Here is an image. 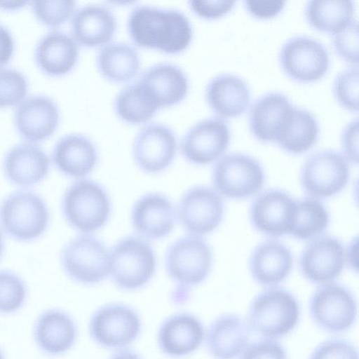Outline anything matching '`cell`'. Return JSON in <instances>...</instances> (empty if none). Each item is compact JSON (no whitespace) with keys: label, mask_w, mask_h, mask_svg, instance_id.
Returning <instances> with one entry per match:
<instances>
[{"label":"cell","mask_w":359,"mask_h":359,"mask_svg":"<svg viewBox=\"0 0 359 359\" xmlns=\"http://www.w3.org/2000/svg\"><path fill=\"white\" fill-rule=\"evenodd\" d=\"M127 27L137 46L174 54L190 44L193 30L188 18L177 9L138 6L130 13Z\"/></svg>","instance_id":"1"},{"label":"cell","mask_w":359,"mask_h":359,"mask_svg":"<svg viewBox=\"0 0 359 359\" xmlns=\"http://www.w3.org/2000/svg\"><path fill=\"white\" fill-rule=\"evenodd\" d=\"M299 315L296 298L285 289L273 287L253 299L248 310V325L260 336L273 339L291 332Z\"/></svg>","instance_id":"2"},{"label":"cell","mask_w":359,"mask_h":359,"mask_svg":"<svg viewBox=\"0 0 359 359\" xmlns=\"http://www.w3.org/2000/svg\"><path fill=\"white\" fill-rule=\"evenodd\" d=\"M156 266L152 247L140 236H126L109 252V274L115 285L123 290L144 287L153 277Z\"/></svg>","instance_id":"3"},{"label":"cell","mask_w":359,"mask_h":359,"mask_svg":"<svg viewBox=\"0 0 359 359\" xmlns=\"http://www.w3.org/2000/svg\"><path fill=\"white\" fill-rule=\"evenodd\" d=\"M65 219L75 229L88 234L105 225L111 210L107 192L90 180H80L66 190L62 201Z\"/></svg>","instance_id":"4"},{"label":"cell","mask_w":359,"mask_h":359,"mask_svg":"<svg viewBox=\"0 0 359 359\" xmlns=\"http://www.w3.org/2000/svg\"><path fill=\"white\" fill-rule=\"evenodd\" d=\"M43 199L35 193L19 191L8 196L0 205V224L11 237L30 241L40 237L49 222Z\"/></svg>","instance_id":"5"},{"label":"cell","mask_w":359,"mask_h":359,"mask_svg":"<svg viewBox=\"0 0 359 359\" xmlns=\"http://www.w3.org/2000/svg\"><path fill=\"white\" fill-rule=\"evenodd\" d=\"M61 262L66 274L83 285L97 284L109 274V252L107 246L89 234L69 241L62 250Z\"/></svg>","instance_id":"6"},{"label":"cell","mask_w":359,"mask_h":359,"mask_svg":"<svg viewBox=\"0 0 359 359\" xmlns=\"http://www.w3.org/2000/svg\"><path fill=\"white\" fill-rule=\"evenodd\" d=\"M165 264L169 277L187 290L208 276L212 266V251L200 236H185L168 247Z\"/></svg>","instance_id":"7"},{"label":"cell","mask_w":359,"mask_h":359,"mask_svg":"<svg viewBox=\"0 0 359 359\" xmlns=\"http://www.w3.org/2000/svg\"><path fill=\"white\" fill-rule=\"evenodd\" d=\"M215 191L231 198H245L259 191L264 183L260 163L243 153H230L215 163L212 171Z\"/></svg>","instance_id":"8"},{"label":"cell","mask_w":359,"mask_h":359,"mask_svg":"<svg viewBox=\"0 0 359 359\" xmlns=\"http://www.w3.org/2000/svg\"><path fill=\"white\" fill-rule=\"evenodd\" d=\"M137 311L123 304H109L97 309L88 325L92 339L107 348L125 347L133 342L141 331Z\"/></svg>","instance_id":"9"},{"label":"cell","mask_w":359,"mask_h":359,"mask_svg":"<svg viewBox=\"0 0 359 359\" xmlns=\"http://www.w3.org/2000/svg\"><path fill=\"white\" fill-rule=\"evenodd\" d=\"M349 177L346 158L332 149L318 151L304 162L300 174L304 190L317 198H325L340 192Z\"/></svg>","instance_id":"10"},{"label":"cell","mask_w":359,"mask_h":359,"mask_svg":"<svg viewBox=\"0 0 359 359\" xmlns=\"http://www.w3.org/2000/svg\"><path fill=\"white\" fill-rule=\"evenodd\" d=\"M309 313L321 329L340 332L353 325L357 305L355 297L346 287L329 283L318 288L311 297Z\"/></svg>","instance_id":"11"},{"label":"cell","mask_w":359,"mask_h":359,"mask_svg":"<svg viewBox=\"0 0 359 359\" xmlns=\"http://www.w3.org/2000/svg\"><path fill=\"white\" fill-rule=\"evenodd\" d=\"M279 59L283 70L301 81L318 80L327 72L330 64L325 46L316 39L306 35L294 36L285 41Z\"/></svg>","instance_id":"12"},{"label":"cell","mask_w":359,"mask_h":359,"mask_svg":"<svg viewBox=\"0 0 359 359\" xmlns=\"http://www.w3.org/2000/svg\"><path fill=\"white\" fill-rule=\"evenodd\" d=\"M176 212L183 227L191 235L200 236L212 232L220 224L224 204L215 189L196 186L184 193Z\"/></svg>","instance_id":"13"},{"label":"cell","mask_w":359,"mask_h":359,"mask_svg":"<svg viewBox=\"0 0 359 359\" xmlns=\"http://www.w3.org/2000/svg\"><path fill=\"white\" fill-rule=\"evenodd\" d=\"M230 140L227 123L220 117L203 118L184 135L180 149L184 158L195 165H205L217 159Z\"/></svg>","instance_id":"14"},{"label":"cell","mask_w":359,"mask_h":359,"mask_svg":"<svg viewBox=\"0 0 359 359\" xmlns=\"http://www.w3.org/2000/svg\"><path fill=\"white\" fill-rule=\"evenodd\" d=\"M177 143L174 131L167 125L151 123L135 137L133 155L137 165L147 173H158L173 161Z\"/></svg>","instance_id":"15"},{"label":"cell","mask_w":359,"mask_h":359,"mask_svg":"<svg viewBox=\"0 0 359 359\" xmlns=\"http://www.w3.org/2000/svg\"><path fill=\"white\" fill-rule=\"evenodd\" d=\"M296 201L286 192L272 189L259 195L250 212L254 227L272 237L291 233L295 215Z\"/></svg>","instance_id":"16"},{"label":"cell","mask_w":359,"mask_h":359,"mask_svg":"<svg viewBox=\"0 0 359 359\" xmlns=\"http://www.w3.org/2000/svg\"><path fill=\"white\" fill-rule=\"evenodd\" d=\"M177 219L173 203L165 195L149 193L134 203L131 210V222L140 237L158 240L172 231Z\"/></svg>","instance_id":"17"},{"label":"cell","mask_w":359,"mask_h":359,"mask_svg":"<svg viewBox=\"0 0 359 359\" xmlns=\"http://www.w3.org/2000/svg\"><path fill=\"white\" fill-rule=\"evenodd\" d=\"M345 251L335 238L323 236L309 243L299 261L301 271L309 281L326 284L341 273L345 262Z\"/></svg>","instance_id":"18"},{"label":"cell","mask_w":359,"mask_h":359,"mask_svg":"<svg viewBox=\"0 0 359 359\" xmlns=\"http://www.w3.org/2000/svg\"><path fill=\"white\" fill-rule=\"evenodd\" d=\"M204 337L201 321L191 313L182 312L163 321L158 330L157 343L164 354L180 358L198 349Z\"/></svg>","instance_id":"19"},{"label":"cell","mask_w":359,"mask_h":359,"mask_svg":"<svg viewBox=\"0 0 359 359\" xmlns=\"http://www.w3.org/2000/svg\"><path fill=\"white\" fill-rule=\"evenodd\" d=\"M33 337L39 350L50 356L69 351L77 337V327L72 317L61 309L42 311L35 320Z\"/></svg>","instance_id":"20"},{"label":"cell","mask_w":359,"mask_h":359,"mask_svg":"<svg viewBox=\"0 0 359 359\" xmlns=\"http://www.w3.org/2000/svg\"><path fill=\"white\" fill-rule=\"evenodd\" d=\"M155 102L158 108L182 101L189 89L188 79L176 65L161 62L146 69L137 80Z\"/></svg>","instance_id":"21"},{"label":"cell","mask_w":359,"mask_h":359,"mask_svg":"<svg viewBox=\"0 0 359 359\" xmlns=\"http://www.w3.org/2000/svg\"><path fill=\"white\" fill-rule=\"evenodd\" d=\"M59 118L58 108L53 100L43 95H34L18 105L15 114V123L24 138L38 142L53 133Z\"/></svg>","instance_id":"22"},{"label":"cell","mask_w":359,"mask_h":359,"mask_svg":"<svg viewBox=\"0 0 359 359\" xmlns=\"http://www.w3.org/2000/svg\"><path fill=\"white\" fill-rule=\"evenodd\" d=\"M248 325L239 316L224 314L209 325L205 341L215 359H233L248 346L250 332Z\"/></svg>","instance_id":"23"},{"label":"cell","mask_w":359,"mask_h":359,"mask_svg":"<svg viewBox=\"0 0 359 359\" xmlns=\"http://www.w3.org/2000/svg\"><path fill=\"white\" fill-rule=\"evenodd\" d=\"M50 159L44 151L32 143H21L13 147L4 161V170L13 184L28 187L42 181L47 175Z\"/></svg>","instance_id":"24"},{"label":"cell","mask_w":359,"mask_h":359,"mask_svg":"<svg viewBox=\"0 0 359 359\" xmlns=\"http://www.w3.org/2000/svg\"><path fill=\"white\" fill-rule=\"evenodd\" d=\"M97 150L88 137L72 133L62 137L55 145L53 160L64 175L75 178L88 175L95 168Z\"/></svg>","instance_id":"25"},{"label":"cell","mask_w":359,"mask_h":359,"mask_svg":"<svg viewBox=\"0 0 359 359\" xmlns=\"http://www.w3.org/2000/svg\"><path fill=\"white\" fill-rule=\"evenodd\" d=\"M117 22L106 6L89 4L79 8L72 20V32L76 43L88 47L107 44L114 36Z\"/></svg>","instance_id":"26"},{"label":"cell","mask_w":359,"mask_h":359,"mask_svg":"<svg viewBox=\"0 0 359 359\" xmlns=\"http://www.w3.org/2000/svg\"><path fill=\"white\" fill-rule=\"evenodd\" d=\"M205 97L212 109L222 116H238L250 101V90L241 77L232 74L214 76L205 88Z\"/></svg>","instance_id":"27"},{"label":"cell","mask_w":359,"mask_h":359,"mask_svg":"<svg viewBox=\"0 0 359 359\" xmlns=\"http://www.w3.org/2000/svg\"><path fill=\"white\" fill-rule=\"evenodd\" d=\"M292 107L289 98L279 92H269L257 98L249 111V125L256 137L275 140Z\"/></svg>","instance_id":"28"},{"label":"cell","mask_w":359,"mask_h":359,"mask_svg":"<svg viewBox=\"0 0 359 359\" xmlns=\"http://www.w3.org/2000/svg\"><path fill=\"white\" fill-rule=\"evenodd\" d=\"M292 257L290 250L273 241L264 242L253 250L249 267L254 279L263 285H274L290 273Z\"/></svg>","instance_id":"29"},{"label":"cell","mask_w":359,"mask_h":359,"mask_svg":"<svg viewBox=\"0 0 359 359\" xmlns=\"http://www.w3.org/2000/svg\"><path fill=\"white\" fill-rule=\"evenodd\" d=\"M35 57L38 65L53 76L63 75L76 65L79 46L73 37L60 31H53L39 41Z\"/></svg>","instance_id":"30"},{"label":"cell","mask_w":359,"mask_h":359,"mask_svg":"<svg viewBox=\"0 0 359 359\" xmlns=\"http://www.w3.org/2000/svg\"><path fill=\"white\" fill-rule=\"evenodd\" d=\"M318 131V123L313 114L292 105L275 140L287 151L299 154L312 147Z\"/></svg>","instance_id":"31"},{"label":"cell","mask_w":359,"mask_h":359,"mask_svg":"<svg viewBox=\"0 0 359 359\" xmlns=\"http://www.w3.org/2000/svg\"><path fill=\"white\" fill-rule=\"evenodd\" d=\"M96 63L103 76L116 82H126L134 78L141 65L136 49L119 41L104 45L97 53Z\"/></svg>","instance_id":"32"},{"label":"cell","mask_w":359,"mask_h":359,"mask_svg":"<svg viewBox=\"0 0 359 359\" xmlns=\"http://www.w3.org/2000/svg\"><path fill=\"white\" fill-rule=\"evenodd\" d=\"M114 108L121 120L135 124L146 123L158 109L144 88L137 81L126 86L118 93Z\"/></svg>","instance_id":"33"},{"label":"cell","mask_w":359,"mask_h":359,"mask_svg":"<svg viewBox=\"0 0 359 359\" xmlns=\"http://www.w3.org/2000/svg\"><path fill=\"white\" fill-rule=\"evenodd\" d=\"M354 11L351 0H311L305 6L309 22L318 29L334 33L345 26Z\"/></svg>","instance_id":"34"},{"label":"cell","mask_w":359,"mask_h":359,"mask_svg":"<svg viewBox=\"0 0 359 359\" xmlns=\"http://www.w3.org/2000/svg\"><path fill=\"white\" fill-rule=\"evenodd\" d=\"M329 223V215L317 198L307 197L296 201L295 215L291 234L298 239L314 238L322 233Z\"/></svg>","instance_id":"35"},{"label":"cell","mask_w":359,"mask_h":359,"mask_svg":"<svg viewBox=\"0 0 359 359\" xmlns=\"http://www.w3.org/2000/svg\"><path fill=\"white\" fill-rule=\"evenodd\" d=\"M27 298V287L22 278L8 271H0V314L19 311Z\"/></svg>","instance_id":"36"},{"label":"cell","mask_w":359,"mask_h":359,"mask_svg":"<svg viewBox=\"0 0 359 359\" xmlns=\"http://www.w3.org/2000/svg\"><path fill=\"white\" fill-rule=\"evenodd\" d=\"M358 67L350 66L339 72L333 83L337 100L351 110L358 109Z\"/></svg>","instance_id":"37"},{"label":"cell","mask_w":359,"mask_h":359,"mask_svg":"<svg viewBox=\"0 0 359 359\" xmlns=\"http://www.w3.org/2000/svg\"><path fill=\"white\" fill-rule=\"evenodd\" d=\"M27 91L24 75L12 68H0V107L20 103Z\"/></svg>","instance_id":"38"},{"label":"cell","mask_w":359,"mask_h":359,"mask_svg":"<svg viewBox=\"0 0 359 359\" xmlns=\"http://www.w3.org/2000/svg\"><path fill=\"white\" fill-rule=\"evenodd\" d=\"M36 18L43 23L57 27L67 21L75 9L74 1H37L32 2Z\"/></svg>","instance_id":"39"},{"label":"cell","mask_w":359,"mask_h":359,"mask_svg":"<svg viewBox=\"0 0 359 359\" xmlns=\"http://www.w3.org/2000/svg\"><path fill=\"white\" fill-rule=\"evenodd\" d=\"M332 43L335 50L346 60L358 62V23L352 18L345 26L332 33Z\"/></svg>","instance_id":"40"},{"label":"cell","mask_w":359,"mask_h":359,"mask_svg":"<svg viewBox=\"0 0 359 359\" xmlns=\"http://www.w3.org/2000/svg\"><path fill=\"white\" fill-rule=\"evenodd\" d=\"M309 359H358L354 346L343 339L333 338L320 344Z\"/></svg>","instance_id":"41"},{"label":"cell","mask_w":359,"mask_h":359,"mask_svg":"<svg viewBox=\"0 0 359 359\" xmlns=\"http://www.w3.org/2000/svg\"><path fill=\"white\" fill-rule=\"evenodd\" d=\"M240 359H287V356L278 342L267 339L248 344Z\"/></svg>","instance_id":"42"},{"label":"cell","mask_w":359,"mask_h":359,"mask_svg":"<svg viewBox=\"0 0 359 359\" xmlns=\"http://www.w3.org/2000/svg\"><path fill=\"white\" fill-rule=\"evenodd\" d=\"M189 3L192 11L198 15L215 18L231 10L235 1H191Z\"/></svg>","instance_id":"43"},{"label":"cell","mask_w":359,"mask_h":359,"mask_svg":"<svg viewBox=\"0 0 359 359\" xmlns=\"http://www.w3.org/2000/svg\"><path fill=\"white\" fill-rule=\"evenodd\" d=\"M341 145L346 157L358 163V121L352 119L344 128L341 133Z\"/></svg>","instance_id":"44"},{"label":"cell","mask_w":359,"mask_h":359,"mask_svg":"<svg viewBox=\"0 0 359 359\" xmlns=\"http://www.w3.org/2000/svg\"><path fill=\"white\" fill-rule=\"evenodd\" d=\"M247 9L255 16L269 18L276 15L284 7L285 1L275 0H246Z\"/></svg>","instance_id":"45"},{"label":"cell","mask_w":359,"mask_h":359,"mask_svg":"<svg viewBox=\"0 0 359 359\" xmlns=\"http://www.w3.org/2000/svg\"><path fill=\"white\" fill-rule=\"evenodd\" d=\"M14 49L13 39L7 29L0 25V66L11 59Z\"/></svg>","instance_id":"46"},{"label":"cell","mask_w":359,"mask_h":359,"mask_svg":"<svg viewBox=\"0 0 359 359\" xmlns=\"http://www.w3.org/2000/svg\"><path fill=\"white\" fill-rule=\"evenodd\" d=\"M109 359H142L135 352L123 349L114 353Z\"/></svg>","instance_id":"47"},{"label":"cell","mask_w":359,"mask_h":359,"mask_svg":"<svg viewBox=\"0 0 359 359\" xmlns=\"http://www.w3.org/2000/svg\"><path fill=\"white\" fill-rule=\"evenodd\" d=\"M25 4L24 1H0V6L6 9H14L22 7Z\"/></svg>","instance_id":"48"},{"label":"cell","mask_w":359,"mask_h":359,"mask_svg":"<svg viewBox=\"0 0 359 359\" xmlns=\"http://www.w3.org/2000/svg\"><path fill=\"white\" fill-rule=\"evenodd\" d=\"M4 248V238H3L2 233L0 231V258L3 254Z\"/></svg>","instance_id":"49"},{"label":"cell","mask_w":359,"mask_h":359,"mask_svg":"<svg viewBox=\"0 0 359 359\" xmlns=\"http://www.w3.org/2000/svg\"><path fill=\"white\" fill-rule=\"evenodd\" d=\"M0 359H6L4 353L1 348H0Z\"/></svg>","instance_id":"50"}]
</instances>
